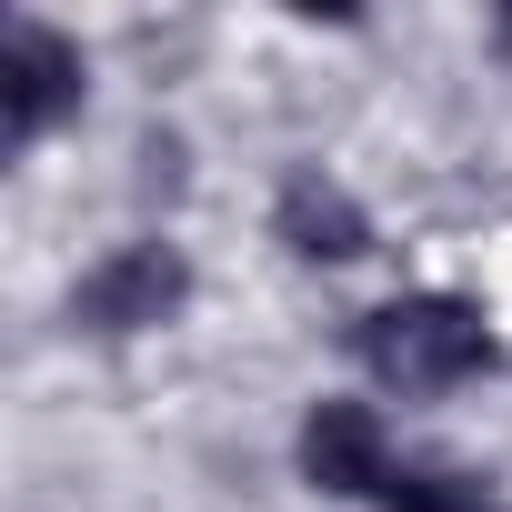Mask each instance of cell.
<instances>
[{
  "label": "cell",
  "instance_id": "1",
  "mask_svg": "<svg viewBox=\"0 0 512 512\" xmlns=\"http://www.w3.org/2000/svg\"><path fill=\"white\" fill-rule=\"evenodd\" d=\"M352 342L382 392H462L472 372H492V322L452 292H402V302L362 312Z\"/></svg>",
  "mask_w": 512,
  "mask_h": 512
},
{
  "label": "cell",
  "instance_id": "2",
  "mask_svg": "<svg viewBox=\"0 0 512 512\" xmlns=\"http://www.w3.org/2000/svg\"><path fill=\"white\" fill-rule=\"evenodd\" d=\"M181 302H191V262H181V241H121L111 262H91V272H81L71 322H81V332H101V342H131V332L181 322Z\"/></svg>",
  "mask_w": 512,
  "mask_h": 512
},
{
  "label": "cell",
  "instance_id": "3",
  "mask_svg": "<svg viewBox=\"0 0 512 512\" xmlns=\"http://www.w3.org/2000/svg\"><path fill=\"white\" fill-rule=\"evenodd\" d=\"M71 111H81V51L31 11L0 21V131H11V151L51 141Z\"/></svg>",
  "mask_w": 512,
  "mask_h": 512
},
{
  "label": "cell",
  "instance_id": "4",
  "mask_svg": "<svg viewBox=\"0 0 512 512\" xmlns=\"http://www.w3.org/2000/svg\"><path fill=\"white\" fill-rule=\"evenodd\" d=\"M392 472H402V462H392V432H382L372 402L322 392V402L302 412V482H312V492H332V502H382Z\"/></svg>",
  "mask_w": 512,
  "mask_h": 512
},
{
  "label": "cell",
  "instance_id": "5",
  "mask_svg": "<svg viewBox=\"0 0 512 512\" xmlns=\"http://www.w3.org/2000/svg\"><path fill=\"white\" fill-rule=\"evenodd\" d=\"M272 231L292 241V262H352V251H372V211L332 171H292L282 201H272Z\"/></svg>",
  "mask_w": 512,
  "mask_h": 512
},
{
  "label": "cell",
  "instance_id": "6",
  "mask_svg": "<svg viewBox=\"0 0 512 512\" xmlns=\"http://www.w3.org/2000/svg\"><path fill=\"white\" fill-rule=\"evenodd\" d=\"M382 512H512V502H502V492H482L472 472L402 462V472H392V492H382Z\"/></svg>",
  "mask_w": 512,
  "mask_h": 512
},
{
  "label": "cell",
  "instance_id": "7",
  "mask_svg": "<svg viewBox=\"0 0 512 512\" xmlns=\"http://www.w3.org/2000/svg\"><path fill=\"white\" fill-rule=\"evenodd\" d=\"M492 51H502V61H512V11H502V21H492Z\"/></svg>",
  "mask_w": 512,
  "mask_h": 512
}]
</instances>
